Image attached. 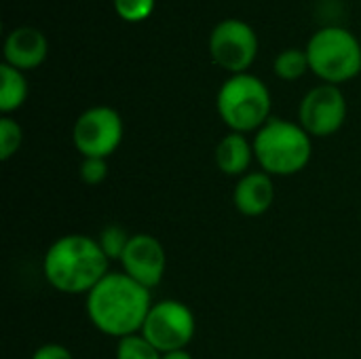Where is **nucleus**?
Returning <instances> with one entry per match:
<instances>
[{
  "label": "nucleus",
  "instance_id": "nucleus-1",
  "mask_svg": "<svg viewBox=\"0 0 361 359\" xmlns=\"http://www.w3.org/2000/svg\"><path fill=\"white\" fill-rule=\"evenodd\" d=\"M152 305L150 290L123 271H110L85 296V311L91 326L116 341L140 334Z\"/></svg>",
  "mask_w": 361,
  "mask_h": 359
},
{
  "label": "nucleus",
  "instance_id": "nucleus-2",
  "mask_svg": "<svg viewBox=\"0 0 361 359\" xmlns=\"http://www.w3.org/2000/svg\"><path fill=\"white\" fill-rule=\"evenodd\" d=\"M110 260L102 252L97 237L70 233L55 239L42 256L47 284L68 296H87L108 273Z\"/></svg>",
  "mask_w": 361,
  "mask_h": 359
},
{
  "label": "nucleus",
  "instance_id": "nucleus-3",
  "mask_svg": "<svg viewBox=\"0 0 361 359\" xmlns=\"http://www.w3.org/2000/svg\"><path fill=\"white\" fill-rule=\"evenodd\" d=\"M254 157L271 178H290L311 163L313 140L298 123L271 116L254 133Z\"/></svg>",
  "mask_w": 361,
  "mask_h": 359
},
{
  "label": "nucleus",
  "instance_id": "nucleus-4",
  "mask_svg": "<svg viewBox=\"0 0 361 359\" xmlns=\"http://www.w3.org/2000/svg\"><path fill=\"white\" fill-rule=\"evenodd\" d=\"M271 91L254 74H233L218 91L216 108L222 123L235 133H256L271 118Z\"/></svg>",
  "mask_w": 361,
  "mask_h": 359
},
{
  "label": "nucleus",
  "instance_id": "nucleus-5",
  "mask_svg": "<svg viewBox=\"0 0 361 359\" xmlns=\"http://www.w3.org/2000/svg\"><path fill=\"white\" fill-rule=\"evenodd\" d=\"M309 68L328 85H341L361 72L360 40L345 28H322L307 44Z\"/></svg>",
  "mask_w": 361,
  "mask_h": 359
},
{
  "label": "nucleus",
  "instance_id": "nucleus-6",
  "mask_svg": "<svg viewBox=\"0 0 361 359\" xmlns=\"http://www.w3.org/2000/svg\"><path fill=\"white\" fill-rule=\"evenodd\" d=\"M195 332L197 320L192 309L182 300L165 298L150 307L140 334L165 355L188 349L195 339Z\"/></svg>",
  "mask_w": 361,
  "mask_h": 359
},
{
  "label": "nucleus",
  "instance_id": "nucleus-7",
  "mask_svg": "<svg viewBox=\"0 0 361 359\" xmlns=\"http://www.w3.org/2000/svg\"><path fill=\"white\" fill-rule=\"evenodd\" d=\"M121 114L110 106H93L80 112L72 129L74 148L82 159H108L123 142Z\"/></svg>",
  "mask_w": 361,
  "mask_h": 359
},
{
  "label": "nucleus",
  "instance_id": "nucleus-8",
  "mask_svg": "<svg viewBox=\"0 0 361 359\" xmlns=\"http://www.w3.org/2000/svg\"><path fill=\"white\" fill-rule=\"evenodd\" d=\"M212 59L231 74H243L258 55V36L241 19H224L209 34Z\"/></svg>",
  "mask_w": 361,
  "mask_h": 359
},
{
  "label": "nucleus",
  "instance_id": "nucleus-9",
  "mask_svg": "<svg viewBox=\"0 0 361 359\" xmlns=\"http://www.w3.org/2000/svg\"><path fill=\"white\" fill-rule=\"evenodd\" d=\"M347 121V99L338 85L313 87L298 106V125L311 138H330L343 129Z\"/></svg>",
  "mask_w": 361,
  "mask_h": 359
},
{
  "label": "nucleus",
  "instance_id": "nucleus-10",
  "mask_svg": "<svg viewBox=\"0 0 361 359\" xmlns=\"http://www.w3.org/2000/svg\"><path fill=\"white\" fill-rule=\"evenodd\" d=\"M121 271L150 292L161 286L167 271V254L163 243L150 233H135L121 258Z\"/></svg>",
  "mask_w": 361,
  "mask_h": 359
},
{
  "label": "nucleus",
  "instance_id": "nucleus-11",
  "mask_svg": "<svg viewBox=\"0 0 361 359\" xmlns=\"http://www.w3.org/2000/svg\"><path fill=\"white\" fill-rule=\"evenodd\" d=\"M275 203V182L264 171H250L241 176L233 188V205L241 216L260 218Z\"/></svg>",
  "mask_w": 361,
  "mask_h": 359
},
{
  "label": "nucleus",
  "instance_id": "nucleus-12",
  "mask_svg": "<svg viewBox=\"0 0 361 359\" xmlns=\"http://www.w3.org/2000/svg\"><path fill=\"white\" fill-rule=\"evenodd\" d=\"M49 53V42L38 28L21 25L15 28L4 40V63L17 70L38 68Z\"/></svg>",
  "mask_w": 361,
  "mask_h": 359
},
{
  "label": "nucleus",
  "instance_id": "nucleus-13",
  "mask_svg": "<svg viewBox=\"0 0 361 359\" xmlns=\"http://www.w3.org/2000/svg\"><path fill=\"white\" fill-rule=\"evenodd\" d=\"M218 169L228 176V178H241L252 171V163L256 161L254 157V142H250L247 135L243 133H226L214 152Z\"/></svg>",
  "mask_w": 361,
  "mask_h": 359
},
{
  "label": "nucleus",
  "instance_id": "nucleus-14",
  "mask_svg": "<svg viewBox=\"0 0 361 359\" xmlns=\"http://www.w3.org/2000/svg\"><path fill=\"white\" fill-rule=\"evenodd\" d=\"M27 99V80L21 70L2 63L0 66V110L4 116L19 110Z\"/></svg>",
  "mask_w": 361,
  "mask_h": 359
},
{
  "label": "nucleus",
  "instance_id": "nucleus-15",
  "mask_svg": "<svg viewBox=\"0 0 361 359\" xmlns=\"http://www.w3.org/2000/svg\"><path fill=\"white\" fill-rule=\"evenodd\" d=\"M129 241H131V235L118 224H108L97 235V243L110 262H121Z\"/></svg>",
  "mask_w": 361,
  "mask_h": 359
},
{
  "label": "nucleus",
  "instance_id": "nucleus-16",
  "mask_svg": "<svg viewBox=\"0 0 361 359\" xmlns=\"http://www.w3.org/2000/svg\"><path fill=\"white\" fill-rule=\"evenodd\" d=\"M309 68L307 51L302 49H286L275 59V74L283 80H298Z\"/></svg>",
  "mask_w": 361,
  "mask_h": 359
},
{
  "label": "nucleus",
  "instance_id": "nucleus-17",
  "mask_svg": "<svg viewBox=\"0 0 361 359\" xmlns=\"http://www.w3.org/2000/svg\"><path fill=\"white\" fill-rule=\"evenodd\" d=\"M114 359H163V353L154 349L142 334H133L116 341Z\"/></svg>",
  "mask_w": 361,
  "mask_h": 359
},
{
  "label": "nucleus",
  "instance_id": "nucleus-18",
  "mask_svg": "<svg viewBox=\"0 0 361 359\" xmlns=\"http://www.w3.org/2000/svg\"><path fill=\"white\" fill-rule=\"evenodd\" d=\"M21 144H23L21 125L11 116H2L0 118V159L2 161L13 159L19 152Z\"/></svg>",
  "mask_w": 361,
  "mask_h": 359
},
{
  "label": "nucleus",
  "instance_id": "nucleus-19",
  "mask_svg": "<svg viewBox=\"0 0 361 359\" xmlns=\"http://www.w3.org/2000/svg\"><path fill=\"white\" fill-rule=\"evenodd\" d=\"M114 11L125 21H144L154 11V0H114Z\"/></svg>",
  "mask_w": 361,
  "mask_h": 359
},
{
  "label": "nucleus",
  "instance_id": "nucleus-20",
  "mask_svg": "<svg viewBox=\"0 0 361 359\" xmlns=\"http://www.w3.org/2000/svg\"><path fill=\"white\" fill-rule=\"evenodd\" d=\"M78 178L87 186H99L108 178V159H82L78 165Z\"/></svg>",
  "mask_w": 361,
  "mask_h": 359
},
{
  "label": "nucleus",
  "instance_id": "nucleus-21",
  "mask_svg": "<svg viewBox=\"0 0 361 359\" xmlns=\"http://www.w3.org/2000/svg\"><path fill=\"white\" fill-rule=\"evenodd\" d=\"M30 359H74V355L66 345L47 343V345H40Z\"/></svg>",
  "mask_w": 361,
  "mask_h": 359
},
{
  "label": "nucleus",
  "instance_id": "nucleus-22",
  "mask_svg": "<svg viewBox=\"0 0 361 359\" xmlns=\"http://www.w3.org/2000/svg\"><path fill=\"white\" fill-rule=\"evenodd\" d=\"M163 359H195L190 353H188V349H184V351H173V353H165Z\"/></svg>",
  "mask_w": 361,
  "mask_h": 359
}]
</instances>
